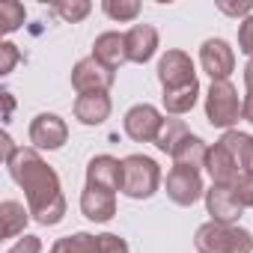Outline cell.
Masks as SVG:
<instances>
[{
  "label": "cell",
  "mask_w": 253,
  "mask_h": 253,
  "mask_svg": "<svg viewBox=\"0 0 253 253\" xmlns=\"http://www.w3.org/2000/svg\"><path fill=\"white\" fill-rule=\"evenodd\" d=\"M92 57H95L101 66L113 69V72H116L119 66H125V63H128V48H125V33L107 30V33L95 36V42H92Z\"/></svg>",
  "instance_id": "obj_14"
},
{
  "label": "cell",
  "mask_w": 253,
  "mask_h": 253,
  "mask_svg": "<svg viewBox=\"0 0 253 253\" xmlns=\"http://www.w3.org/2000/svg\"><path fill=\"white\" fill-rule=\"evenodd\" d=\"M24 18H27V12H24V6L18 3V0H3V3H0V30H3L6 36L15 33L24 24Z\"/></svg>",
  "instance_id": "obj_24"
},
{
  "label": "cell",
  "mask_w": 253,
  "mask_h": 253,
  "mask_svg": "<svg viewBox=\"0 0 253 253\" xmlns=\"http://www.w3.org/2000/svg\"><path fill=\"white\" fill-rule=\"evenodd\" d=\"M0 220H3V238H15L24 232L30 220V209H24L18 200H3L0 203Z\"/></svg>",
  "instance_id": "obj_19"
},
{
  "label": "cell",
  "mask_w": 253,
  "mask_h": 253,
  "mask_svg": "<svg viewBox=\"0 0 253 253\" xmlns=\"http://www.w3.org/2000/svg\"><path fill=\"white\" fill-rule=\"evenodd\" d=\"M140 9L143 6L137 3V0H104L101 3V12L107 18H113V21H137Z\"/></svg>",
  "instance_id": "obj_23"
},
{
  "label": "cell",
  "mask_w": 253,
  "mask_h": 253,
  "mask_svg": "<svg viewBox=\"0 0 253 253\" xmlns=\"http://www.w3.org/2000/svg\"><path fill=\"white\" fill-rule=\"evenodd\" d=\"M206 209H209L214 223H226V226H238L241 211H244L241 203L232 197V191L223 188V185H211L206 191Z\"/></svg>",
  "instance_id": "obj_12"
},
{
  "label": "cell",
  "mask_w": 253,
  "mask_h": 253,
  "mask_svg": "<svg viewBox=\"0 0 253 253\" xmlns=\"http://www.w3.org/2000/svg\"><path fill=\"white\" fill-rule=\"evenodd\" d=\"M27 134H30L33 149L54 152V149H63L66 146V140H69V125L57 113H39V116H33Z\"/></svg>",
  "instance_id": "obj_7"
},
{
  "label": "cell",
  "mask_w": 253,
  "mask_h": 253,
  "mask_svg": "<svg viewBox=\"0 0 253 253\" xmlns=\"http://www.w3.org/2000/svg\"><path fill=\"white\" fill-rule=\"evenodd\" d=\"M81 211L86 220L92 223H107L113 214H116V194L110 191H98V188H84L81 194Z\"/></svg>",
  "instance_id": "obj_15"
},
{
  "label": "cell",
  "mask_w": 253,
  "mask_h": 253,
  "mask_svg": "<svg viewBox=\"0 0 253 253\" xmlns=\"http://www.w3.org/2000/svg\"><path fill=\"white\" fill-rule=\"evenodd\" d=\"M18 60H21V54H18V48H15L12 42H3V45H0V75H3V78L15 69Z\"/></svg>",
  "instance_id": "obj_28"
},
{
  "label": "cell",
  "mask_w": 253,
  "mask_h": 253,
  "mask_svg": "<svg viewBox=\"0 0 253 253\" xmlns=\"http://www.w3.org/2000/svg\"><path fill=\"white\" fill-rule=\"evenodd\" d=\"M238 51L253 60V15L238 21Z\"/></svg>",
  "instance_id": "obj_27"
},
{
  "label": "cell",
  "mask_w": 253,
  "mask_h": 253,
  "mask_svg": "<svg viewBox=\"0 0 253 253\" xmlns=\"http://www.w3.org/2000/svg\"><path fill=\"white\" fill-rule=\"evenodd\" d=\"M197 253H253V235L241 226L226 223H203L194 235Z\"/></svg>",
  "instance_id": "obj_3"
},
{
  "label": "cell",
  "mask_w": 253,
  "mask_h": 253,
  "mask_svg": "<svg viewBox=\"0 0 253 253\" xmlns=\"http://www.w3.org/2000/svg\"><path fill=\"white\" fill-rule=\"evenodd\" d=\"M6 253H42V238H39V235H24V238H18Z\"/></svg>",
  "instance_id": "obj_30"
},
{
  "label": "cell",
  "mask_w": 253,
  "mask_h": 253,
  "mask_svg": "<svg viewBox=\"0 0 253 253\" xmlns=\"http://www.w3.org/2000/svg\"><path fill=\"white\" fill-rule=\"evenodd\" d=\"M206 119L214 128H226V131H232V125L241 119V98L232 81H211L206 92Z\"/></svg>",
  "instance_id": "obj_5"
},
{
  "label": "cell",
  "mask_w": 253,
  "mask_h": 253,
  "mask_svg": "<svg viewBox=\"0 0 253 253\" xmlns=\"http://www.w3.org/2000/svg\"><path fill=\"white\" fill-rule=\"evenodd\" d=\"M161 188V167L149 155L122 158V194L131 200H149Z\"/></svg>",
  "instance_id": "obj_4"
},
{
  "label": "cell",
  "mask_w": 253,
  "mask_h": 253,
  "mask_svg": "<svg viewBox=\"0 0 253 253\" xmlns=\"http://www.w3.org/2000/svg\"><path fill=\"white\" fill-rule=\"evenodd\" d=\"M3 101H6V119H9V113H12V95L3 89Z\"/></svg>",
  "instance_id": "obj_31"
},
{
  "label": "cell",
  "mask_w": 253,
  "mask_h": 253,
  "mask_svg": "<svg viewBox=\"0 0 253 253\" xmlns=\"http://www.w3.org/2000/svg\"><path fill=\"white\" fill-rule=\"evenodd\" d=\"M217 9L223 15H232V18H241L244 21L247 15H253V0H241V3H226V0H220Z\"/></svg>",
  "instance_id": "obj_29"
},
{
  "label": "cell",
  "mask_w": 253,
  "mask_h": 253,
  "mask_svg": "<svg viewBox=\"0 0 253 253\" xmlns=\"http://www.w3.org/2000/svg\"><path fill=\"white\" fill-rule=\"evenodd\" d=\"M241 119L253 125V60L244 66V98H241Z\"/></svg>",
  "instance_id": "obj_25"
},
{
  "label": "cell",
  "mask_w": 253,
  "mask_h": 253,
  "mask_svg": "<svg viewBox=\"0 0 253 253\" xmlns=\"http://www.w3.org/2000/svg\"><path fill=\"white\" fill-rule=\"evenodd\" d=\"M206 155H209V146H206V140L203 137H197V134H188L176 149H173V167H206Z\"/></svg>",
  "instance_id": "obj_18"
},
{
  "label": "cell",
  "mask_w": 253,
  "mask_h": 253,
  "mask_svg": "<svg viewBox=\"0 0 253 253\" xmlns=\"http://www.w3.org/2000/svg\"><path fill=\"white\" fill-rule=\"evenodd\" d=\"M51 12H57L66 24H78L92 12L89 0H60V3H51Z\"/></svg>",
  "instance_id": "obj_22"
},
{
  "label": "cell",
  "mask_w": 253,
  "mask_h": 253,
  "mask_svg": "<svg viewBox=\"0 0 253 253\" xmlns=\"http://www.w3.org/2000/svg\"><path fill=\"white\" fill-rule=\"evenodd\" d=\"M110 110H113V101L107 92H89L75 98V119L81 125H101L107 122Z\"/></svg>",
  "instance_id": "obj_17"
},
{
  "label": "cell",
  "mask_w": 253,
  "mask_h": 253,
  "mask_svg": "<svg viewBox=\"0 0 253 253\" xmlns=\"http://www.w3.org/2000/svg\"><path fill=\"white\" fill-rule=\"evenodd\" d=\"M200 66L211 81H229L235 72V51L226 39H206L200 45Z\"/></svg>",
  "instance_id": "obj_10"
},
{
  "label": "cell",
  "mask_w": 253,
  "mask_h": 253,
  "mask_svg": "<svg viewBox=\"0 0 253 253\" xmlns=\"http://www.w3.org/2000/svg\"><path fill=\"white\" fill-rule=\"evenodd\" d=\"M226 146H229V152H232V161H235V182L238 179H253V134H244V131H226L223 137H220ZM232 182V185H235Z\"/></svg>",
  "instance_id": "obj_16"
},
{
  "label": "cell",
  "mask_w": 253,
  "mask_h": 253,
  "mask_svg": "<svg viewBox=\"0 0 253 253\" xmlns=\"http://www.w3.org/2000/svg\"><path fill=\"white\" fill-rule=\"evenodd\" d=\"M98 253H131L128 241L119 238L116 232H101L98 235Z\"/></svg>",
  "instance_id": "obj_26"
},
{
  "label": "cell",
  "mask_w": 253,
  "mask_h": 253,
  "mask_svg": "<svg viewBox=\"0 0 253 253\" xmlns=\"http://www.w3.org/2000/svg\"><path fill=\"white\" fill-rule=\"evenodd\" d=\"M158 81L164 86V110L167 116H185L194 110L197 98H200V81H197V69L191 54L170 48L161 54L158 60Z\"/></svg>",
  "instance_id": "obj_2"
},
{
  "label": "cell",
  "mask_w": 253,
  "mask_h": 253,
  "mask_svg": "<svg viewBox=\"0 0 253 253\" xmlns=\"http://www.w3.org/2000/svg\"><path fill=\"white\" fill-rule=\"evenodd\" d=\"M164 113L155 107V104H134L122 119V131L128 134L134 143H155L161 128H164Z\"/></svg>",
  "instance_id": "obj_6"
},
{
  "label": "cell",
  "mask_w": 253,
  "mask_h": 253,
  "mask_svg": "<svg viewBox=\"0 0 253 253\" xmlns=\"http://www.w3.org/2000/svg\"><path fill=\"white\" fill-rule=\"evenodd\" d=\"M125 48H128V63H149L158 51V30L152 24H134L125 33Z\"/></svg>",
  "instance_id": "obj_13"
},
{
  "label": "cell",
  "mask_w": 253,
  "mask_h": 253,
  "mask_svg": "<svg viewBox=\"0 0 253 253\" xmlns=\"http://www.w3.org/2000/svg\"><path fill=\"white\" fill-rule=\"evenodd\" d=\"M116 81V72L101 66L95 57H84L75 63L72 69V86L78 89V95H89V92H107Z\"/></svg>",
  "instance_id": "obj_8"
},
{
  "label": "cell",
  "mask_w": 253,
  "mask_h": 253,
  "mask_svg": "<svg viewBox=\"0 0 253 253\" xmlns=\"http://www.w3.org/2000/svg\"><path fill=\"white\" fill-rule=\"evenodd\" d=\"M12 182L24 191L30 217L42 226H57L66 217V197L57 170L39 155L33 146H18V152L6 161Z\"/></svg>",
  "instance_id": "obj_1"
},
{
  "label": "cell",
  "mask_w": 253,
  "mask_h": 253,
  "mask_svg": "<svg viewBox=\"0 0 253 253\" xmlns=\"http://www.w3.org/2000/svg\"><path fill=\"white\" fill-rule=\"evenodd\" d=\"M86 185L98 191H122V161L113 155H95L86 164Z\"/></svg>",
  "instance_id": "obj_11"
},
{
  "label": "cell",
  "mask_w": 253,
  "mask_h": 253,
  "mask_svg": "<svg viewBox=\"0 0 253 253\" xmlns=\"http://www.w3.org/2000/svg\"><path fill=\"white\" fill-rule=\"evenodd\" d=\"M167 197L176 203V206H194L200 197H206V188H203V173L197 167H173L167 173Z\"/></svg>",
  "instance_id": "obj_9"
},
{
  "label": "cell",
  "mask_w": 253,
  "mask_h": 253,
  "mask_svg": "<svg viewBox=\"0 0 253 253\" xmlns=\"http://www.w3.org/2000/svg\"><path fill=\"white\" fill-rule=\"evenodd\" d=\"M188 134H191V131H188L185 119H179V116H167V119H164V128H161V134H158V140H155V146H158L161 152L173 155V149H176Z\"/></svg>",
  "instance_id": "obj_21"
},
{
  "label": "cell",
  "mask_w": 253,
  "mask_h": 253,
  "mask_svg": "<svg viewBox=\"0 0 253 253\" xmlns=\"http://www.w3.org/2000/svg\"><path fill=\"white\" fill-rule=\"evenodd\" d=\"M48 253H98V235H89V232L63 235L51 244Z\"/></svg>",
  "instance_id": "obj_20"
}]
</instances>
